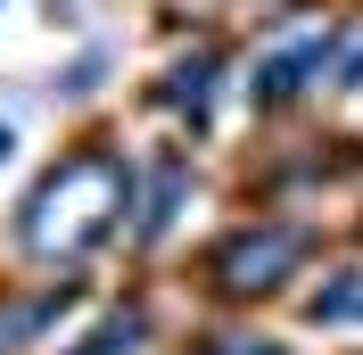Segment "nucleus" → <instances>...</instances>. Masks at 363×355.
Returning a JSON list of instances; mask_svg holds the SVG:
<instances>
[{"mask_svg":"<svg viewBox=\"0 0 363 355\" xmlns=\"http://www.w3.org/2000/svg\"><path fill=\"white\" fill-rule=\"evenodd\" d=\"M124 199H133V174L124 165H99V157L67 165L58 182H42L25 199V248L33 256H83V248H99L116 231Z\"/></svg>","mask_w":363,"mask_h":355,"instance_id":"f257e3e1","label":"nucleus"},{"mask_svg":"<svg viewBox=\"0 0 363 355\" xmlns=\"http://www.w3.org/2000/svg\"><path fill=\"white\" fill-rule=\"evenodd\" d=\"M297 256H306V240H297V231H240V240L215 256V281H223L231 297H248V289H272Z\"/></svg>","mask_w":363,"mask_h":355,"instance_id":"f03ea898","label":"nucleus"},{"mask_svg":"<svg viewBox=\"0 0 363 355\" xmlns=\"http://www.w3.org/2000/svg\"><path fill=\"white\" fill-rule=\"evenodd\" d=\"M322 58H330V42H322V33H297L289 50H272L264 67H256V99H289V91L322 67Z\"/></svg>","mask_w":363,"mask_h":355,"instance_id":"7ed1b4c3","label":"nucleus"},{"mask_svg":"<svg viewBox=\"0 0 363 355\" xmlns=\"http://www.w3.org/2000/svg\"><path fill=\"white\" fill-rule=\"evenodd\" d=\"M206 91H215V50H199L190 67H174V75L157 83V99H165V108H182V116H199Z\"/></svg>","mask_w":363,"mask_h":355,"instance_id":"20e7f679","label":"nucleus"},{"mask_svg":"<svg viewBox=\"0 0 363 355\" xmlns=\"http://www.w3.org/2000/svg\"><path fill=\"white\" fill-rule=\"evenodd\" d=\"M140 339H149V322H140V314H108V322H99V331H91L74 355H133Z\"/></svg>","mask_w":363,"mask_h":355,"instance_id":"39448f33","label":"nucleus"},{"mask_svg":"<svg viewBox=\"0 0 363 355\" xmlns=\"http://www.w3.org/2000/svg\"><path fill=\"white\" fill-rule=\"evenodd\" d=\"M314 322H363V273H339L330 289H314Z\"/></svg>","mask_w":363,"mask_h":355,"instance_id":"423d86ee","label":"nucleus"},{"mask_svg":"<svg viewBox=\"0 0 363 355\" xmlns=\"http://www.w3.org/2000/svg\"><path fill=\"white\" fill-rule=\"evenodd\" d=\"M206 355H281V347H272V339H240V331H231V339H215Z\"/></svg>","mask_w":363,"mask_h":355,"instance_id":"0eeeda50","label":"nucleus"},{"mask_svg":"<svg viewBox=\"0 0 363 355\" xmlns=\"http://www.w3.org/2000/svg\"><path fill=\"white\" fill-rule=\"evenodd\" d=\"M0 157H9V133H0Z\"/></svg>","mask_w":363,"mask_h":355,"instance_id":"6e6552de","label":"nucleus"}]
</instances>
